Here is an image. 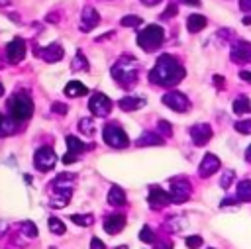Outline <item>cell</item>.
<instances>
[{
    "mask_svg": "<svg viewBox=\"0 0 251 249\" xmlns=\"http://www.w3.org/2000/svg\"><path fill=\"white\" fill-rule=\"evenodd\" d=\"M35 57L43 59L45 63H55V61L63 59V47L57 45V43H51V45L41 47V49L37 47V49H35Z\"/></svg>",
    "mask_w": 251,
    "mask_h": 249,
    "instance_id": "8fae6325",
    "label": "cell"
},
{
    "mask_svg": "<svg viewBox=\"0 0 251 249\" xmlns=\"http://www.w3.org/2000/svg\"><path fill=\"white\" fill-rule=\"evenodd\" d=\"M22 231H24V235H27V237H35V235H37V227H35V224H33L31 220H24Z\"/></svg>",
    "mask_w": 251,
    "mask_h": 249,
    "instance_id": "f546056e",
    "label": "cell"
},
{
    "mask_svg": "<svg viewBox=\"0 0 251 249\" xmlns=\"http://www.w3.org/2000/svg\"><path fill=\"white\" fill-rule=\"evenodd\" d=\"M65 141H67V147H69V155H73V157H76L78 159V155L86 149V143L84 141H80L78 137H75V135H67L65 137Z\"/></svg>",
    "mask_w": 251,
    "mask_h": 249,
    "instance_id": "d6986e66",
    "label": "cell"
},
{
    "mask_svg": "<svg viewBox=\"0 0 251 249\" xmlns=\"http://www.w3.org/2000/svg\"><path fill=\"white\" fill-rule=\"evenodd\" d=\"M47 225H49V229L55 233V235H63L65 231H67V227H65V224L59 220V218H55V216H51L49 218V222H47Z\"/></svg>",
    "mask_w": 251,
    "mask_h": 249,
    "instance_id": "4316f807",
    "label": "cell"
},
{
    "mask_svg": "<svg viewBox=\"0 0 251 249\" xmlns=\"http://www.w3.org/2000/svg\"><path fill=\"white\" fill-rule=\"evenodd\" d=\"M88 108H90V112L94 114V116H98V118H104V116H108L110 114V110H112V100L106 96V94H92V98H90V102H88Z\"/></svg>",
    "mask_w": 251,
    "mask_h": 249,
    "instance_id": "52a82bcc",
    "label": "cell"
},
{
    "mask_svg": "<svg viewBox=\"0 0 251 249\" xmlns=\"http://www.w3.org/2000/svg\"><path fill=\"white\" fill-rule=\"evenodd\" d=\"M184 243H186L188 249H198V247L202 245V237H200V235H188V237L184 239Z\"/></svg>",
    "mask_w": 251,
    "mask_h": 249,
    "instance_id": "e575fe53",
    "label": "cell"
},
{
    "mask_svg": "<svg viewBox=\"0 0 251 249\" xmlns=\"http://www.w3.org/2000/svg\"><path fill=\"white\" fill-rule=\"evenodd\" d=\"M67 104H61V102H55L53 104V112H57V114H61V116H65L67 114Z\"/></svg>",
    "mask_w": 251,
    "mask_h": 249,
    "instance_id": "f35d334b",
    "label": "cell"
},
{
    "mask_svg": "<svg viewBox=\"0 0 251 249\" xmlns=\"http://www.w3.org/2000/svg\"><path fill=\"white\" fill-rule=\"evenodd\" d=\"M147 202H149V206H151L153 210H159V208H163V206H167V204L171 202V196H169V192H165L163 188L151 186L149 196H147Z\"/></svg>",
    "mask_w": 251,
    "mask_h": 249,
    "instance_id": "4fadbf2b",
    "label": "cell"
},
{
    "mask_svg": "<svg viewBox=\"0 0 251 249\" xmlns=\"http://www.w3.org/2000/svg\"><path fill=\"white\" fill-rule=\"evenodd\" d=\"M233 112L235 114H249L251 112V102H249V98H245V96H241V98H237V100H233Z\"/></svg>",
    "mask_w": 251,
    "mask_h": 249,
    "instance_id": "484cf974",
    "label": "cell"
},
{
    "mask_svg": "<svg viewBox=\"0 0 251 249\" xmlns=\"http://www.w3.org/2000/svg\"><path fill=\"white\" fill-rule=\"evenodd\" d=\"M220 159L216 157V155H212V153H206L204 155V159H202V163H200V167H198V173H200V176L202 178H206V176H210L212 173H216L218 169H220Z\"/></svg>",
    "mask_w": 251,
    "mask_h": 249,
    "instance_id": "5bb4252c",
    "label": "cell"
},
{
    "mask_svg": "<svg viewBox=\"0 0 251 249\" xmlns=\"http://www.w3.org/2000/svg\"><path fill=\"white\" fill-rule=\"evenodd\" d=\"M239 8L243 12H251V0H239Z\"/></svg>",
    "mask_w": 251,
    "mask_h": 249,
    "instance_id": "60d3db41",
    "label": "cell"
},
{
    "mask_svg": "<svg viewBox=\"0 0 251 249\" xmlns=\"http://www.w3.org/2000/svg\"><path fill=\"white\" fill-rule=\"evenodd\" d=\"M169 196H171V202H175V204L184 202V200L190 196V184H188L184 178H175L173 184H171Z\"/></svg>",
    "mask_w": 251,
    "mask_h": 249,
    "instance_id": "9c48e42d",
    "label": "cell"
},
{
    "mask_svg": "<svg viewBox=\"0 0 251 249\" xmlns=\"http://www.w3.org/2000/svg\"><path fill=\"white\" fill-rule=\"evenodd\" d=\"M245 159L251 163V145H249V147H247V151H245Z\"/></svg>",
    "mask_w": 251,
    "mask_h": 249,
    "instance_id": "bcb514c9",
    "label": "cell"
},
{
    "mask_svg": "<svg viewBox=\"0 0 251 249\" xmlns=\"http://www.w3.org/2000/svg\"><path fill=\"white\" fill-rule=\"evenodd\" d=\"M104 141L110 145V147H116V149H124L129 145V137L127 133L118 125V124H108L104 127Z\"/></svg>",
    "mask_w": 251,
    "mask_h": 249,
    "instance_id": "5b68a950",
    "label": "cell"
},
{
    "mask_svg": "<svg viewBox=\"0 0 251 249\" xmlns=\"http://www.w3.org/2000/svg\"><path fill=\"white\" fill-rule=\"evenodd\" d=\"M163 39H165V31L157 24H149V25H145L137 33V45L143 51H155V49H159L161 43H163Z\"/></svg>",
    "mask_w": 251,
    "mask_h": 249,
    "instance_id": "3957f363",
    "label": "cell"
},
{
    "mask_svg": "<svg viewBox=\"0 0 251 249\" xmlns=\"http://www.w3.org/2000/svg\"><path fill=\"white\" fill-rule=\"evenodd\" d=\"M233 176H235V174H233L231 171H227V173H226V174L222 176V180H220V184H222V188H229V184L233 182Z\"/></svg>",
    "mask_w": 251,
    "mask_h": 249,
    "instance_id": "d590c367",
    "label": "cell"
},
{
    "mask_svg": "<svg viewBox=\"0 0 251 249\" xmlns=\"http://www.w3.org/2000/svg\"><path fill=\"white\" fill-rule=\"evenodd\" d=\"M120 25H124V27H137V25H141V18L139 16H124L120 20Z\"/></svg>",
    "mask_w": 251,
    "mask_h": 249,
    "instance_id": "83f0119b",
    "label": "cell"
},
{
    "mask_svg": "<svg viewBox=\"0 0 251 249\" xmlns=\"http://www.w3.org/2000/svg\"><path fill=\"white\" fill-rule=\"evenodd\" d=\"M8 112L10 118L16 122H27L33 114V100L25 92H16L8 100Z\"/></svg>",
    "mask_w": 251,
    "mask_h": 249,
    "instance_id": "7a4b0ae2",
    "label": "cell"
},
{
    "mask_svg": "<svg viewBox=\"0 0 251 249\" xmlns=\"http://www.w3.org/2000/svg\"><path fill=\"white\" fill-rule=\"evenodd\" d=\"M25 55V41L22 37H14L8 45H6V57L10 63H20Z\"/></svg>",
    "mask_w": 251,
    "mask_h": 249,
    "instance_id": "30bf717a",
    "label": "cell"
},
{
    "mask_svg": "<svg viewBox=\"0 0 251 249\" xmlns=\"http://www.w3.org/2000/svg\"><path fill=\"white\" fill-rule=\"evenodd\" d=\"M124 225H126V218L122 214H112L104 220V229L108 233H118L124 229Z\"/></svg>",
    "mask_w": 251,
    "mask_h": 249,
    "instance_id": "e0dca14e",
    "label": "cell"
},
{
    "mask_svg": "<svg viewBox=\"0 0 251 249\" xmlns=\"http://www.w3.org/2000/svg\"><path fill=\"white\" fill-rule=\"evenodd\" d=\"M65 94H67V96H73V98H78V96L88 94V88H86L82 82H78V80H71V82L65 86Z\"/></svg>",
    "mask_w": 251,
    "mask_h": 249,
    "instance_id": "44dd1931",
    "label": "cell"
},
{
    "mask_svg": "<svg viewBox=\"0 0 251 249\" xmlns=\"http://www.w3.org/2000/svg\"><path fill=\"white\" fill-rule=\"evenodd\" d=\"M71 69H73V71H80V69H88V63H86V59L82 57V53H76V57H75V63L71 65Z\"/></svg>",
    "mask_w": 251,
    "mask_h": 249,
    "instance_id": "d6a6232c",
    "label": "cell"
},
{
    "mask_svg": "<svg viewBox=\"0 0 251 249\" xmlns=\"http://www.w3.org/2000/svg\"><path fill=\"white\" fill-rule=\"evenodd\" d=\"M175 14H176V6H175V4H169V8L161 14V18H163V20H165V18H173Z\"/></svg>",
    "mask_w": 251,
    "mask_h": 249,
    "instance_id": "74e56055",
    "label": "cell"
},
{
    "mask_svg": "<svg viewBox=\"0 0 251 249\" xmlns=\"http://www.w3.org/2000/svg\"><path fill=\"white\" fill-rule=\"evenodd\" d=\"M239 76H241L245 82H249V84H251V71H241V73H239Z\"/></svg>",
    "mask_w": 251,
    "mask_h": 249,
    "instance_id": "b9f144b4",
    "label": "cell"
},
{
    "mask_svg": "<svg viewBox=\"0 0 251 249\" xmlns=\"http://www.w3.org/2000/svg\"><path fill=\"white\" fill-rule=\"evenodd\" d=\"M180 2H184L188 6H200V0H180Z\"/></svg>",
    "mask_w": 251,
    "mask_h": 249,
    "instance_id": "7bdbcfd3",
    "label": "cell"
},
{
    "mask_svg": "<svg viewBox=\"0 0 251 249\" xmlns=\"http://www.w3.org/2000/svg\"><path fill=\"white\" fill-rule=\"evenodd\" d=\"M237 200L239 202H251V180H241L237 184Z\"/></svg>",
    "mask_w": 251,
    "mask_h": 249,
    "instance_id": "603a6c76",
    "label": "cell"
},
{
    "mask_svg": "<svg viewBox=\"0 0 251 249\" xmlns=\"http://www.w3.org/2000/svg\"><path fill=\"white\" fill-rule=\"evenodd\" d=\"M231 59L235 63H249L251 61V43H235L231 47Z\"/></svg>",
    "mask_w": 251,
    "mask_h": 249,
    "instance_id": "2e32d148",
    "label": "cell"
},
{
    "mask_svg": "<svg viewBox=\"0 0 251 249\" xmlns=\"http://www.w3.org/2000/svg\"><path fill=\"white\" fill-rule=\"evenodd\" d=\"M57 163V153L49 147V145H43L35 151V159H33V165L35 169L39 171H51Z\"/></svg>",
    "mask_w": 251,
    "mask_h": 249,
    "instance_id": "8992f818",
    "label": "cell"
},
{
    "mask_svg": "<svg viewBox=\"0 0 251 249\" xmlns=\"http://www.w3.org/2000/svg\"><path fill=\"white\" fill-rule=\"evenodd\" d=\"M163 104H165V106H169V108H171V110H175V112H186V110L190 108L188 98H186L182 92H176V90L167 92V94L163 96Z\"/></svg>",
    "mask_w": 251,
    "mask_h": 249,
    "instance_id": "ba28073f",
    "label": "cell"
},
{
    "mask_svg": "<svg viewBox=\"0 0 251 249\" xmlns=\"http://www.w3.org/2000/svg\"><path fill=\"white\" fill-rule=\"evenodd\" d=\"M4 94V86H2V82H0V96Z\"/></svg>",
    "mask_w": 251,
    "mask_h": 249,
    "instance_id": "7dc6e473",
    "label": "cell"
},
{
    "mask_svg": "<svg viewBox=\"0 0 251 249\" xmlns=\"http://www.w3.org/2000/svg\"><path fill=\"white\" fill-rule=\"evenodd\" d=\"M163 143V135H157V133H143L139 139H137V145H161Z\"/></svg>",
    "mask_w": 251,
    "mask_h": 249,
    "instance_id": "d4e9b609",
    "label": "cell"
},
{
    "mask_svg": "<svg viewBox=\"0 0 251 249\" xmlns=\"http://www.w3.org/2000/svg\"><path fill=\"white\" fill-rule=\"evenodd\" d=\"M78 127H80V131L86 133V135H92V133H94V124H92L90 118H82V120L78 122Z\"/></svg>",
    "mask_w": 251,
    "mask_h": 249,
    "instance_id": "1f68e13d",
    "label": "cell"
},
{
    "mask_svg": "<svg viewBox=\"0 0 251 249\" xmlns=\"http://www.w3.org/2000/svg\"><path fill=\"white\" fill-rule=\"evenodd\" d=\"M141 2H143L145 6H155V4H159L161 0H141Z\"/></svg>",
    "mask_w": 251,
    "mask_h": 249,
    "instance_id": "ee69618b",
    "label": "cell"
},
{
    "mask_svg": "<svg viewBox=\"0 0 251 249\" xmlns=\"http://www.w3.org/2000/svg\"><path fill=\"white\" fill-rule=\"evenodd\" d=\"M143 104H145V100H143V98H135V96H124V98L118 102V106H120L124 112L137 110V108H141Z\"/></svg>",
    "mask_w": 251,
    "mask_h": 249,
    "instance_id": "ffe728a7",
    "label": "cell"
},
{
    "mask_svg": "<svg viewBox=\"0 0 251 249\" xmlns=\"http://www.w3.org/2000/svg\"><path fill=\"white\" fill-rule=\"evenodd\" d=\"M112 75H114V78H116L122 86L135 84V78H137V63H135V59H131V57L120 59V61L112 67Z\"/></svg>",
    "mask_w": 251,
    "mask_h": 249,
    "instance_id": "277c9868",
    "label": "cell"
},
{
    "mask_svg": "<svg viewBox=\"0 0 251 249\" xmlns=\"http://www.w3.org/2000/svg\"><path fill=\"white\" fill-rule=\"evenodd\" d=\"M139 239H141L143 243H153V241H155V233H153V229H151L149 225H143L141 231H139Z\"/></svg>",
    "mask_w": 251,
    "mask_h": 249,
    "instance_id": "4dcf8cb0",
    "label": "cell"
},
{
    "mask_svg": "<svg viewBox=\"0 0 251 249\" xmlns=\"http://www.w3.org/2000/svg\"><path fill=\"white\" fill-rule=\"evenodd\" d=\"M184 78V67L173 55H161L149 73V80L157 86H175Z\"/></svg>",
    "mask_w": 251,
    "mask_h": 249,
    "instance_id": "6da1fadb",
    "label": "cell"
},
{
    "mask_svg": "<svg viewBox=\"0 0 251 249\" xmlns=\"http://www.w3.org/2000/svg\"><path fill=\"white\" fill-rule=\"evenodd\" d=\"M241 22H243L245 25H251V14H249V16H243V20H241Z\"/></svg>",
    "mask_w": 251,
    "mask_h": 249,
    "instance_id": "f6af8a7d",
    "label": "cell"
},
{
    "mask_svg": "<svg viewBox=\"0 0 251 249\" xmlns=\"http://www.w3.org/2000/svg\"><path fill=\"white\" fill-rule=\"evenodd\" d=\"M235 131L243 133V135H249L251 133V120H241L235 124Z\"/></svg>",
    "mask_w": 251,
    "mask_h": 249,
    "instance_id": "836d02e7",
    "label": "cell"
},
{
    "mask_svg": "<svg viewBox=\"0 0 251 249\" xmlns=\"http://www.w3.org/2000/svg\"><path fill=\"white\" fill-rule=\"evenodd\" d=\"M206 24H208V20L202 14H190L186 20V29L190 33H196V31H202L206 27Z\"/></svg>",
    "mask_w": 251,
    "mask_h": 249,
    "instance_id": "ac0fdd59",
    "label": "cell"
},
{
    "mask_svg": "<svg viewBox=\"0 0 251 249\" xmlns=\"http://www.w3.org/2000/svg\"><path fill=\"white\" fill-rule=\"evenodd\" d=\"M190 137H192V143L194 145H206L212 137V127L208 124H196L190 127Z\"/></svg>",
    "mask_w": 251,
    "mask_h": 249,
    "instance_id": "7c38bea8",
    "label": "cell"
},
{
    "mask_svg": "<svg viewBox=\"0 0 251 249\" xmlns=\"http://www.w3.org/2000/svg\"><path fill=\"white\" fill-rule=\"evenodd\" d=\"M108 204L110 206H124L126 204V192L120 186H112L108 192Z\"/></svg>",
    "mask_w": 251,
    "mask_h": 249,
    "instance_id": "7402d4cb",
    "label": "cell"
},
{
    "mask_svg": "<svg viewBox=\"0 0 251 249\" xmlns=\"http://www.w3.org/2000/svg\"><path fill=\"white\" fill-rule=\"evenodd\" d=\"M90 249H106V245H104L98 237H92V239H90Z\"/></svg>",
    "mask_w": 251,
    "mask_h": 249,
    "instance_id": "ab89813d",
    "label": "cell"
},
{
    "mask_svg": "<svg viewBox=\"0 0 251 249\" xmlns=\"http://www.w3.org/2000/svg\"><path fill=\"white\" fill-rule=\"evenodd\" d=\"M71 222L76 224V225H90V224H92V214H86V216L73 214V216H71Z\"/></svg>",
    "mask_w": 251,
    "mask_h": 249,
    "instance_id": "f1b7e54d",
    "label": "cell"
},
{
    "mask_svg": "<svg viewBox=\"0 0 251 249\" xmlns=\"http://www.w3.org/2000/svg\"><path fill=\"white\" fill-rule=\"evenodd\" d=\"M159 129H161V133H165L167 137H171V124L169 122H165V120H159Z\"/></svg>",
    "mask_w": 251,
    "mask_h": 249,
    "instance_id": "8d00e7d4",
    "label": "cell"
},
{
    "mask_svg": "<svg viewBox=\"0 0 251 249\" xmlns=\"http://www.w3.org/2000/svg\"><path fill=\"white\" fill-rule=\"evenodd\" d=\"M14 122H16V120H12V118L0 114V137L14 133V129H16V124H14Z\"/></svg>",
    "mask_w": 251,
    "mask_h": 249,
    "instance_id": "cb8c5ba5",
    "label": "cell"
},
{
    "mask_svg": "<svg viewBox=\"0 0 251 249\" xmlns=\"http://www.w3.org/2000/svg\"><path fill=\"white\" fill-rule=\"evenodd\" d=\"M98 24H100V16H98V12H96L92 6H86V8L82 10V22H80V29H82V31H88V29L96 27Z\"/></svg>",
    "mask_w": 251,
    "mask_h": 249,
    "instance_id": "9a60e30c",
    "label": "cell"
}]
</instances>
